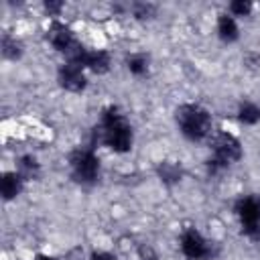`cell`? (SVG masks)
Returning <instances> with one entry per match:
<instances>
[{
  "label": "cell",
  "mask_w": 260,
  "mask_h": 260,
  "mask_svg": "<svg viewBox=\"0 0 260 260\" xmlns=\"http://www.w3.org/2000/svg\"><path fill=\"white\" fill-rule=\"evenodd\" d=\"M100 140L114 152H128L132 148V126L116 106H108L100 118Z\"/></svg>",
  "instance_id": "obj_1"
},
{
  "label": "cell",
  "mask_w": 260,
  "mask_h": 260,
  "mask_svg": "<svg viewBox=\"0 0 260 260\" xmlns=\"http://www.w3.org/2000/svg\"><path fill=\"white\" fill-rule=\"evenodd\" d=\"M175 120H177L181 134L193 142L203 140L211 132V116L207 114L205 108H201L197 104L179 106L175 112Z\"/></svg>",
  "instance_id": "obj_2"
},
{
  "label": "cell",
  "mask_w": 260,
  "mask_h": 260,
  "mask_svg": "<svg viewBox=\"0 0 260 260\" xmlns=\"http://www.w3.org/2000/svg\"><path fill=\"white\" fill-rule=\"evenodd\" d=\"M69 167L73 179L81 185H93L100 177V158L91 146L73 150L69 154Z\"/></svg>",
  "instance_id": "obj_3"
},
{
  "label": "cell",
  "mask_w": 260,
  "mask_h": 260,
  "mask_svg": "<svg viewBox=\"0 0 260 260\" xmlns=\"http://www.w3.org/2000/svg\"><path fill=\"white\" fill-rule=\"evenodd\" d=\"M211 150H213V158L209 160V171L211 173H215L219 169H225L228 165L240 160V156H242V144L230 132L215 134L213 140H211Z\"/></svg>",
  "instance_id": "obj_4"
},
{
  "label": "cell",
  "mask_w": 260,
  "mask_h": 260,
  "mask_svg": "<svg viewBox=\"0 0 260 260\" xmlns=\"http://www.w3.org/2000/svg\"><path fill=\"white\" fill-rule=\"evenodd\" d=\"M236 215L240 217L242 232L254 240L260 242V197L258 195H244L236 201Z\"/></svg>",
  "instance_id": "obj_5"
},
{
  "label": "cell",
  "mask_w": 260,
  "mask_h": 260,
  "mask_svg": "<svg viewBox=\"0 0 260 260\" xmlns=\"http://www.w3.org/2000/svg\"><path fill=\"white\" fill-rule=\"evenodd\" d=\"M47 41L51 43V47H53L55 51L65 53L67 59H71V57L81 49V45H79V41L75 39L73 30H71L67 24L59 22V20L51 22V26L47 28Z\"/></svg>",
  "instance_id": "obj_6"
},
{
  "label": "cell",
  "mask_w": 260,
  "mask_h": 260,
  "mask_svg": "<svg viewBox=\"0 0 260 260\" xmlns=\"http://www.w3.org/2000/svg\"><path fill=\"white\" fill-rule=\"evenodd\" d=\"M181 252L189 260H207L213 256V244H209L195 228H187L181 234Z\"/></svg>",
  "instance_id": "obj_7"
},
{
  "label": "cell",
  "mask_w": 260,
  "mask_h": 260,
  "mask_svg": "<svg viewBox=\"0 0 260 260\" xmlns=\"http://www.w3.org/2000/svg\"><path fill=\"white\" fill-rule=\"evenodd\" d=\"M67 61H73V63H77L79 67H83V69H89V71H93V73H106L108 69H110V55L106 53V51H100V49H85L83 45H81V49L71 57V59H67Z\"/></svg>",
  "instance_id": "obj_8"
},
{
  "label": "cell",
  "mask_w": 260,
  "mask_h": 260,
  "mask_svg": "<svg viewBox=\"0 0 260 260\" xmlns=\"http://www.w3.org/2000/svg\"><path fill=\"white\" fill-rule=\"evenodd\" d=\"M83 71H85V69L79 67L77 63L67 61V63H63V65L59 67L57 79H59V83H61L63 89L73 91V93H79V91H83L85 85H87V79H85V73H83Z\"/></svg>",
  "instance_id": "obj_9"
},
{
  "label": "cell",
  "mask_w": 260,
  "mask_h": 260,
  "mask_svg": "<svg viewBox=\"0 0 260 260\" xmlns=\"http://www.w3.org/2000/svg\"><path fill=\"white\" fill-rule=\"evenodd\" d=\"M22 183H24V177H22L20 173H16V171H12V173H4V175H2V183H0L2 197H4L6 201L14 199V197L22 191Z\"/></svg>",
  "instance_id": "obj_10"
},
{
  "label": "cell",
  "mask_w": 260,
  "mask_h": 260,
  "mask_svg": "<svg viewBox=\"0 0 260 260\" xmlns=\"http://www.w3.org/2000/svg\"><path fill=\"white\" fill-rule=\"evenodd\" d=\"M217 37L223 43H234L238 39V24L232 14H219L217 18Z\"/></svg>",
  "instance_id": "obj_11"
},
{
  "label": "cell",
  "mask_w": 260,
  "mask_h": 260,
  "mask_svg": "<svg viewBox=\"0 0 260 260\" xmlns=\"http://www.w3.org/2000/svg\"><path fill=\"white\" fill-rule=\"evenodd\" d=\"M238 120L242 124H256L260 122V108L254 102H242L238 108Z\"/></svg>",
  "instance_id": "obj_12"
},
{
  "label": "cell",
  "mask_w": 260,
  "mask_h": 260,
  "mask_svg": "<svg viewBox=\"0 0 260 260\" xmlns=\"http://www.w3.org/2000/svg\"><path fill=\"white\" fill-rule=\"evenodd\" d=\"M181 175H183V171H181V167H179L177 162L165 160V162H160V165H158V177H160L167 185L181 181Z\"/></svg>",
  "instance_id": "obj_13"
},
{
  "label": "cell",
  "mask_w": 260,
  "mask_h": 260,
  "mask_svg": "<svg viewBox=\"0 0 260 260\" xmlns=\"http://www.w3.org/2000/svg\"><path fill=\"white\" fill-rule=\"evenodd\" d=\"M126 67L132 75H144L148 71V57L144 53H132L126 57Z\"/></svg>",
  "instance_id": "obj_14"
},
{
  "label": "cell",
  "mask_w": 260,
  "mask_h": 260,
  "mask_svg": "<svg viewBox=\"0 0 260 260\" xmlns=\"http://www.w3.org/2000/svg\"><path fill=\"white\" fill-rule=\"evenodd\" d=\"M2 55H4L6 59H18V57L22 55V45H20L14 37L4 35V37H2Z\"/></svg>",
  "instance_id": "obj_15"
},
{
  "label": "cell",
  "mask_w": 260,
  "mask_h": 260,
  "mask_svg": "<svg viewBox=\"0 0 260 260\" xmlns=\"http://www.w3.org/2000/svg\"><path fill=\"white\" fill-rule=\"evenodd\" d=\"M18 173H20L24 179L37 177V175H39V162H37V158L30 156V154L20 156V160H18Z\"/></svg>",
  "instance_id": "obj_16"
},
{
  "label": "cell",
  "mask_w": 260,
  "mask_h": 260,
  "mask_svg": "<svg viewBox=\"0 0 260 260\" xmlns=\"http://www.w3.org/2000/svg\"><path fill=\"white\" fill-rule=\"evenodd\" d=\"M130 10H132V14L136 18H150L154 14V6L152 4H144V2H134Z\"/></svg>",
  "instance_id": "obj_17"
},
{
  "label": "cell",
  "mask_w": 260,
  "mask_h": 260,
  "mask_svg": "<svg viewBox=\"0 0 260 260\" xmlns=\"http://www.w3.org/2000/svg\"><path fill=\"white\" fill-rule=\"evenodd\" d=\"M230 12H232V16H248L252 12V4L244 2V0H236L230 4Z\"/></svg>",
  "instance_id": "obj_18"
},
{
  "label": "cell",
  "mask_w": 260,
  "mask_h": 260,
  "mask_svg": "<svg viewBox=\"0 0 260 260\" xmlns=\"http://www.w3.org/2000/svg\"><path fill=\"white\" fill-rule=\"evenodd\" d=\"M138 256H140V260H156V254H154V250L150 246H140L138 248Z\"/></svg>",
  "instance_id": "obj_19"
},
{
  "label": "cell",
  "mask_w": 260,
  "mask_h": 260,
  "mask_svg": "<svg viewBox=\"0 0 260 260\" xmlns=\"http://www.w3.org/2000/svg\"><path fill=\"white\" fill-rule=\"evenodd\" d=\"M244 61L248 63V67H260V55L258 53H248Z\"/></svg>",
  "instance_id": "obj_20"
},
{
  "label": "cell",
  "mask_w": 260,
  "mask_h": 260,
  "mask_svg": "<svg viewBox=\"0 0 260 260\" xmlns=\"http://www.w3.org/2000/svg\"><path fill=\"white\" fill-rule=\"evenodd\" d=\"M45 8H47V12H49V14H59V12H61V8H63V4H61V2H47V4H45Z\"/></svg>",
  "instance_id": "obj_21"
},
{
  "label": "cell",
  "mask_w": 260,
  "mask_h": 260,
  "mask_svg": "<svg viewBox=\"0 0 260 260\" xmlns=\"http://www.w3.org/2000/svg\"><path fill=\"white\" fill-rule=\"evenodd\" d=\"M89 260H118V258L114 254H110V252H95V254H91Z\"/></svg>",
  "instance_id": "obj_22"
},
{
  "label": "cell",
  "mask_w": 260,
  "mask_h": 260,
  "mask_svg": "<svg viewBox=\"0 0 260 260\" xmlns=\"http://www.w3.org/2000/svg\"><path fill=\"white\" fill-rule=\"evenodd\" d=\"M35 260H57V258H53V256H47V254H39V256H35Z\"/></svg>",
  "instance_id": "obj_23"
}]
</instances>
